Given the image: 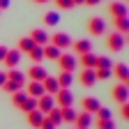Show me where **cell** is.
Instances as JSON below:
<instances>
[{"mask_svg":"<svg viewBox=\"0 0 129 129\" xmlns=\"http://www.w3.org/2000/svg\"><path fill=\"white\" fill-rule=\"evenodd\" d=\"M106 46L111 53H120L124 48V35H120V32H111V35L106 37Z\"/></svg>","mask_w":129,"mask_h":129,"instance_id":"3957f363","label":"cell"},{"mask_svg":"<svg viewBox=\"0 0 129 129\" xmlns=\"http://www.w3.org/2000/svg\"><path fill=\"white\" fill-rule=\"evenodd\" d=\"M113 99H115L118 104H122V102H129V85H124V83H118L115 88H113Z\"/></svg>","mask_w":129,"mask_h":129,"instance_id":"8fae6325","label":"cell"},{"mask_svg":"<svg viewBox=\"0 0 129 129\" xmlns=\"http://www.w3.org/2000/svg\"><path fill=\"white\" fill-rule=\"evenodd\" d=\"M53 3H55V7H58V9H72V7H74L72 0H53Z\"/></svg>","mask_w":129,"mask_h":129,"instance_id":"e575fe53","label":"cell"},{"mask_svg":"<svg viewBox=\"0 0 129 129\" xmlns=\"http://www.w3.org/2000/svg\"><path fill=\"white\" fill-rule=\"evenodd\" d=\"M60 113H62V122H67V124H74V120H76V115H78V113L74 111V106L60 108Z\"/></svg>","mask_w":129,"mask_h":129,"instance_id":"4316f807","label":"cell"},{"mask_svg":"<svg viewBox=\"0 0 129 129\" xmlns=\"http://www.w3.org/2000/svg\"><path fill=\"white\" fill-rule=\"evenodd\" d=\"M94 69H113V62H111V58L99 55V58H97V67H94Z\"/></svg>","mask_w":129,"mask_h":129,"instance_id":"4dcf8cb0","label":"cell"},{"mask_svg":"<svg viewBox=\"0 0 129 129\" xmlns=\"http://www.w3.org/2000/svg\"><path fill=\"white\" fill-rule=\"evenodd\" d=\"M97 58H99V55H94V53L90 51V53L78 55V62L83 64V69H94V67H97Z\"/></svg>","mask_w":129,"mask_h":129,"instance_id":"ffe728a7","label":"cell"},{"mask_svg":"<svg viewBox=\"0 0 129 129\" xmlns=\"http://www.w3.org/2000/svg\"><path fill=\"white\" fill-rule=\"evenodd\" d=\"M120 115H122L124 120H129V102H122V104H120Z\"/></svg>","mask_w":129,"mask_h":129,"instance_id":"8d00e7d4","label":"cell"},{"mask_svg":"<svg viewBox=\"0 0 129 129\" xmlns=\"http://www.w3.org/2000/svg\"><path fill=\"white\" fill-rule=\"evenodd\" d=\"M48 76V72L42 67V64H32V67L25 72V78H30V81H44Z\"/></svg>","mask_w":129,"mask_h":129,"instance_id":"7c38bea8","label":"cell"},{"mask_svg":"<svg viewBox=\"0 0 129 129\" xmlns=\"http://www.w3.org/2000/svg\"><path fill=\"white\" fill-rule=\"evenodd\" d=\"M97 129H115V122H113V118H108V120H94L92 122Z\"/></svg>","mask_w":129,"mask_h":129,"instance_id":"d6a6232c","label":"cell"},{"mask_svg":"<svg viewBox=\"0 0 129 129\" xmlns=\"http://www.w3.org/2000/svg\"><path fill=\"white\" fill-rule=\"evenodd\" d=\"M7 78H9V81H16V83H19L21 88H25V83H28L25 74H23V72H19L16 67H14V69H7Z\"/></svg>","mask_w":129,"mask_h":129,"instance_id":"7402d4cb","label":"cell"},{"mask_svg":"<svg viewBox=\"0 0 129 129\" xmlns=\"http://www.w3.org/2000/svg\"><path fill=\"white\" fill-rule=\"evenodd\" d=\"M94 76H97V81H104V78H108L111 76V69H94Z\"/></svg>","mask_w":129,"mask_h":129,"instance_id":"d590c367","label":"cell"},{"mask_svg":"<svg viewBox=\"0 0 129 129\" xmlns=\"http://www.w3.org/2000/svg\"><path fill=\"white\" fill-rule=\"evenodd\" d=\"M88 32H90V37H102L104 32H106V21L102 19V16H90Z\"/></svg>","mask_w":129,"mask_h":129,"instance_id":"6da1fadb","label":"cell"},{"mask_svg":"<svg viewBox=\"0 0 129 129\" xmlns=\"http://www.w3.org/2000/svg\"><path fill=\"white\" fill-rule=\"evenodd\" d=\"M94 115H97V120H108V118H111V111H108V108H104V106H99Z\"/></svg>","mask_w":129,"mask_h":129,"instance_id":"836d02e7","label":"cell"},{"mask_svg":"<svg viewBox=\"0 0 129 129\" xmlns=\"http://www.w3.org/2000/svg\"><path fill=\"white\" fill-rule=\"evenodd\" d=\"M39 129H58V127H55V124H53L51 120H48L46 115H44V120H42V124H39Z\"/></svg>","mask_w":129,"mask_h":129,"instance_id":"74e56055","label":"cell"},{"mask_svg":"<svg viewBox=\"0 0 129 129\" xmlns=\"http://www.w3.org/2000/svg\"><path fill=\"white\" fill-rule=\"evenodd\" d=\"M32 3H37V5H44V3H48V0H32Z\"/></svg>","mask_w":129,"mask_h":129,"instance_id":"ee69618b","label":"cell"},{"mask_svg":"<svg viewBox=\"0 0 129 129\" xmlns=\"http://www.w3.org/2000/svg\"><path fill=\"white\" fill-rule=\"evenodd\" d=\"M12 5V0H0V12H3V9H7Z\"/></svg>","mask_w":129,"mask_h":129,"instance_id":"f35d334b","label":"cell"},{"mask_svg":"<svg viewBox=\"0 0 129 129\" xmlns=\"http://www.w3.org/2000/svg\"><path fill=\"white\" fill-rule=\"evenodd\" d=\"M25 99H28L25 90H16V92H12V104H14V108H16V111L23 106V102H25Z\"/></svg>","mask_w":129,"mask_h":129,"instance_id":"603a6c76","label":"cell"},{"mask_svg":"<svg viewBox=\"0 0 129 129\" xmlns=\"http://www.w3.org/2000/svg\"><path fill=\"white\" fill-rule=\"evenodd\" d=\"M108 14H111V19H122V16H127V5L124 3H111Z\"/></svg>","mask_w":129,"mask_h":129,"instance_id":"2e32d148","label":"cell"},{"mask_svg":"<svg viewBox=\"0 0 129 129\" xmlns=\"http://www.w3.org/2000/svg\"><path fill=\"white\" fill-rule=\"evenodd\" d=\"M55 78H58L60 90H69V88H72V83H74V74H72V72H60Z\"/></svg>","mask_w":129,"mask_h":129,"instance_id":"ac0fdd59","label":"cell"},{"mask_svg":"<svg viewBox=\"0 0 129 129\" xmlns=\"http://www.w3.org/2000/svg\"><path fill=\"white\" fill-rule=\"evenodd\" d=\"M28 58L32 60V64H39V62L44 60V51H42V46H32V48H30V53H28Z\"/></svg>","mask_w":129,"mask_h":129,"instance_id":"484cf974","label":"cell"},{"mask_svg":"<svg viewBox=\"0 0 129 129\" xmlns=\"http://www.w3.org/2000/svg\"><path fill=\"white\" fill-rule=\"evenodd\" d=\"M99 3H102V0H85L83 5H90V7H94V5H99Z\"/></svg>","mask_w":129,"mask_h":129,"instance_id":"b9f144b4","label":"cell"},{"mask_svg":"<svg viewBox=\"0 0 129 129\" xmlns=\"http://www.w3.org/2000/svg\"><path fill=\"white\" fill-rule=\"evenodd\" d=\"M42 85H44V92H46V94H55V92L60 90V85H58V78H55V76H51V74H48V76L42 81Z\"/></svg>","mask_w":129,"mask_h":129,"instance_id":"e0dca14e","label":"cell"},{"mask_svg":"<svg viewBox=\"0 0 129 129\" xmlns=\"http://www.w3.org/2000/svg\"><path fill=\"white\" fill-rule=\"evenodd\" d=\"M115 21V32H120V35H129V19L127 16H122V19H113Z\"/></svg>","mask_w":129,"mask_h":129,"instance_id":"cb8c5ba5","label":"cell"},{"mask_svg":"<svg viewBox=\"0 0 129 129\" xmlns=\"http://www.w3.org/2000/svg\"><path fill=\"white\" fill-rule=\"evenodd\" d=\"M5 81H7V72H0V88L5 85Z\"/></svg>","mask_w":129,"mask_h":129,"instance_id":"60d3db41","label":"cell"},{"mask_svg":"<svg viewBox=\"0 0 129 129\" xmlns=\"http://www.w3.org/2000/svg\"><path fill=\"white\" fill-rule=\"evenodd\" d=\"M81 106H83V111L85 113H90V115H94L97 113V108H99L102 104L94 99V97H83V99H81Z\"/></svg>","mask_w":129,"mask_h":129,"instance_id":"d6986e66","label":"cell"},{"mask_svg":"<svg viewBox=\"0 0 129 129\" xmlns=\"http://www.w3.org/2000/svg\"><path fill=\"white\" fill-rule=\"evenodd\" d=\"M21 55L23 53H19L16 48H7V53H5V67L7 69H14V67H19V62H21Z\"/></svg>","mask_w":129,"mask_h":129,"instance_id":"ba28073f","label":"cell"},{"mask_svg":"<svg viewBox=\"0 0 129 129\" xmlns=\"http://www.w3.org/2000/svg\"><path fill=\"white\" fill-rule=\"evenodd\" d=\"M32 46H35V44H32L30 37H21L19 44H16V51H19V53H30V48H32Z\"/></svg>","mask_w":129,"mask_h":129,"instance_id":"f1b7e54d","label":"cell"},{"mask_svg":"<svg viewBox=\"0 0 129 129\" xmlns=\"http://www.w3.org/2000/svg\"><path fill=\"white\" fill-rule=\"evenodd\" d=\"M78 81H81V85H83V88H92V85L97 83L94 69H83V72H81V76H78Z\"/></svg>","mask_w":129,"mask_h":129,"instance_id":"9a60e30c","label":"cell"},{"mask_svg":"<svg viewBox=\"0 0 129 129\" xmlns=\"http://www.w3.org/2000/svg\"><path fill=\"white\" fill-rule=\"evenodd\" d=\"M48 44H53L55 48L64 51V48H69V46H72V37L67 35V32H55L53 37H48Z\"/></svg>","mask_w":129,"mask_h":129,"instance_id":"277c9868","label":"cell"},{"mask_svg":"<svg viewBox=\"0 0 129 129\" xmlns=\"http://www.w3.org/2000/svg\"><path fill=\"white\" fill-rule=\"evenodd\" d=\"M28 37L32 39V44H35V46H46V44H48V37H51V35H48L46 30H42V28H35Z\"/></svg>","mask_w":129,"mask_h":129,"instance_id":"9c48e42d","label":"cell"},{"mask_svg":"<svg viewBox=\"0 0 129 129\" xmlns=\"http://www.w3.org/2000/svg\"><path fill=\"white\" fill-rule=\"evenodd\" d=\"M58 23H60L58 12H46L44 14V25H58Z\"/></svg>","mask_w":129,"mask_h":129,"instance_id":"f546056e","label":"cell"},{"mask_svg":"<svg viewBox=\"0 0 129 129\" xmlns=\"http://www.w3.org/2000/svg\"><path fill=\"white\" fill-rule=\"evenodd\" d=\"M37 108V99H35V97H28V99L23 102V106L19 108V111H23V113H30V111H35Z\"/></svg>","mask_w":129,"mask_h":129,"instance_id":"1f68e13d","label":"cell"},{"mask_svg":"<svg viewBox=\"0 0 129 129\" xmlns=\"http://www.w3.org/2000/svg\"><path fill=\"white\" fill-rule=\"evenodd\" d=\"M46 118L51 120L55 127H60V124H62V113H60V108H58V106H53L51 111H48V113H46Z\"/></svg>","mask_w":129,"mask_h":129,"instance_id":"83f0119b","label":"cell"},{"mask_svg":"<svg viewBox=\"0 0 129 129\" xmlns=\"http://www.w3.org/2000/svg\"><path fill=\"white\" fill-rule=\"evenodd\" d=\"M74 129H76V127H74Z\"/></svg>","mask_w":129,"mask_h":129,"instance_id":"f6af8a7d","label":"cell"},{"mask_svg":"<svg viewBox=\"0 0 129 129\" xmlns=\"http://www.w3.org/2000/svg\"><path fill=\"white\" fill-rule=\"evenodd\" d=\"M58 64H60V72H72V74H74V69H76L78 60H76L74 55H67V53H60V58H58Z\"/></svg>","mask_w":129,"mask_h":129,"instance_id":"8992f818","label":"cell"},{"mask_svg":"<svg viewBox=\"0 0 129 129\" xmlns=\"http://www.w3.org/2000/svg\"><path fill=\"white\" fill-rule=\"evenodd\" d=\"M5 53H7V46H3V44H0V62L5 60Z\"/></svg>","mask_w":129,"mask_h":129,"instance_id":"ab89813d","label":"cell"},{"mask_svg":"<svg viewBox=\"0 0 129 129\" xmlns=\"http://www.w3.org/2000/svg\"><path fill=\"white\" fill-rule=\"evenodd\" d=\"M72 3H74V7H76V5H83L85 0H72Z\"/></svg>","mask_w":129,"mask_h":129,"instance_id":"7bdbcfd3","label":"cell"},{"mask_svg":"<svg viewBox=\"0 0 129 129\" xmlns=\"http://www.w3.org/2000/svg\"><path fill=\"white\" fill-rule=\"evenodd\" d=\"M111 76H115L120 83L129 85V67L124 62H118V64H113V69H111Z\"/></svg>","mask_w":129,"mask_h":129,"instance_id":"5b68a950","label":"cell"},{"mask_svg":"<svg viewBox=\"0 0 129 129\" xmlns=\"http://www.w3.org/2000/svg\"><path fill=\"white\" fill-rule=\"evenodd\" d=\"M69 48L74 51V55H83V53L92 51V44H90V39H76V42H72Z\"/></svg>","mask_w":129,"mask_h":129,"instance_id":"30bf717a","label":"cell"},{"mask_svg":"<svg viewBox=\"0 0 129 129\" xmlns=\"http://www.w3.org/2000/svg\"><path fill=\"white\" fill-rule=\"evenodd\" d=\"M42 51H44V58H48V60H58L60 58V48H55L53 44H46V46H42Z\"/></svg>","mask_w":129,"mask_h":129,"instance_id":"d4e9b609","label":"cell"},{"mask_svg":"<svg viewBox=\"0 0 129 129\" xmlns=\"http://www.w3.org/2000/svg\"><path fill=\"white\" fill-rule=\"evenodd\" d=\"M25 118H28V124H30L32 129H39V124H42V120H44V113L35 108V111L25 113Z\"/></svg>","mask_w":129,"mask_h":129,"instance_id":"44dd1931","label":"cell"},{"mask_svg":"<svg viewBox=\"0 0 129 129\" xmlns=\"http://www.w3.org/2000/svg\"><path fill=\"white\" fill-rule=\"evenodd\" d=\"M53 106H55V99H53V94H42L39 99H37V111H42L44 115H46V113L51 111Z\"/></svg>","mask_w":129,"mask_h":129,"instance_id":"4fadbf2b","label":"cell"},{"mask_svg":"<svg viewBox=\"0 0 129 129\" xmlns=\"http://www.w3.org/2000/svg\"><path fill=\"white\" fill-rule=\"evenodd\" d=\"M23 90H25L28 97H35V99H39L42 94H46V92H44V85H42V81H28Z\"/></svg>","mask_w":129,"mask_h":129,"instance_id":"52a82bcc","label":"cell"},{"mask_svg":"<svg viewBox=\"0 0 129 129\" xmlns=\"http://www.w3.org/2000/svg\"><path fill=\"white\" fill-rule=\"evenodd\" d=\"M92 122H94V120H92L90 113L81 111L78 115H76V120H74V127H76V129H90V124H92Z\"/></svg>","mask_w":129,"mask_h":129,"instance_id":"5bb4252c","label":"cell"},{"mask_svg":"<svg viewBox=\"0 0 129 129\" xmlns=\"http://www.w3.org/2000/svg\"><path fill=\"white\" fill-rule=\"evenodd\" d=\"M53 99H55L58 108H69V106H74V92L72 90H58L53 94Z\"/></svg>","mask_w":129,"mask_h":129,"instance_id":"7a4b0ae2","label":"cell"}]
</instances>
